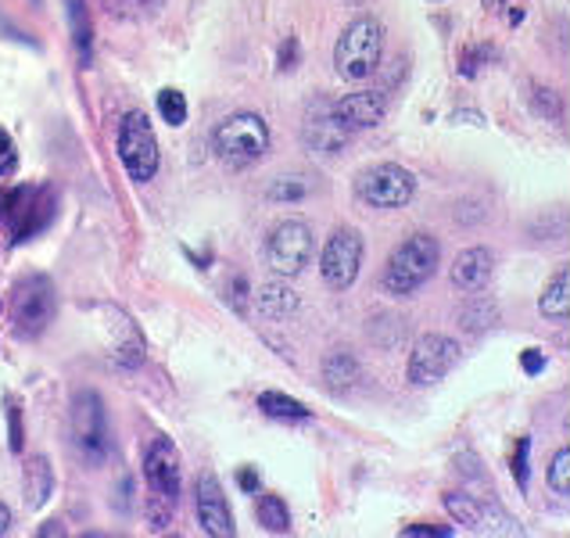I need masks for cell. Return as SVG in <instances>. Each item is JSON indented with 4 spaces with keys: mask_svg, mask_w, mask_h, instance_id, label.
Segmentation results:
<instances>
[{
    "mask_svg": "<svg viewBox=\"0 0 570 538\" xmlns=\"http://www.w3.org/2000/svg\"><path fill=\"white\" fill-rule=\"evenodd\" d=\"M520 366H524V374L538 377L545 370V352L542 349H527L524 356H520Z\"/></svg>",
    "mask_w": 570,
    "mask_h": 538,
    "instance_id": "obj_38",
    "label": "cell"
},
{
    "mask_svg": "<svg viewBox=\"0 0 570 538\" xmlns=\"http://www.w3.org/2000/svg\"><path fill=\"white\" fill-rule=\"evenodd\" d=\"M61 531H65V528H58V521H51V524H47V528H44L40 535H61Z\"/></svg>",
    "mask_w": 570,
    "mask_h": 538,
    "instance_id": "obj_41",
    "label": "cell"
},
{
    "mask_svg": "<svg viewBox=\"0 0 570 538\" xmlns=\"http://www.w3.org/2000/svg\"><path fill=\"white\" fill-rule=\"evenodd\" d=\"M366 259V241L359 230H333V237L324 244V259H319V277L330 291H349L359 280V269Z\"/></svg>",
    "mask_w": 570,
    "mask_h": 538,
    "instance_id": "obj_11",
    "label": "cell"
},
{
    "mask_svg": "<svg viewBox=\"0 0 570 538\" xmlns=\"http://www.w3.org/2000/svg\"><path fill=\"white\" fill-rule=\"evenodd\" d=\"M463 359V345L449 334H424L409 352V363H405V377L409 384L416 388H430L445 381L456 366Z\"/></svg>",
    "mask_w": 570,
    "mask_h": 538,
    "instance_id": "obj_10",
    "label": "cell"
},
{
    "mask_svg": "<svg viewBox=\"0 0 570 538\" xmlns=\"http://www.w3.org/2000/svg\"><path fill=\"white\" fill-rule=\"evenodd\" d=\"M402 535H405V538H438V535L449 538L452 528H438V524H405Z\"/></svg>",
    "mask_w": 570,
    "mask_h": 538,
    "instance_id": "obj_35",
    "label": "cell"
},
{
    "mask_svg": "<svg viewBox=\"0 0 570 538\" xmlns=\"http://www.w3.org/2000/svg\"><path fill=\"white\" fill-rule=\"evenodd\" d=\"M213 151L227 169H247L269 151V126L258 112L227 115L213 130Z\"/></svg>",
    "mask_w": 570,
    "mask_h": 538,
    "instance_id": "obj_2",
    "label": "cell"
},
{
    "mask_svg": "<svg viewBox=\"0 0 570 538\" xmlns=\"http://www.w3.org/2000/svg\"><path fill=\"white\" fill-rule=\"evenodd\" d=\"M299 58H302V47H299V40L294 36H288L283 40V47H280V72H291V69H299Z\"/></svg>",
    "mask_w": 570,
    "mask_h": 538,
    "instance_id": "obj_34",
    "label": "cell"
},
{
    "mask_svg": "<svg viewBox=\"0 0 570 538\" xmlns=\"http://www.w3.org/2000/svg\"><path fill=\"white\" fill-rule=\"evenodd\" d=\"M230 305H233L238 313L247 309V280H244V277H233V280H230Z\"/></svg>",
    "mask_w": 570,
    "mask_h": 538,
    "instance_id": "obj_37",
    "label": "cell"
},
{
    "mask_svg": "<svg viewBox=\"0 0 570 538\" xmlns=\"http://www.w3.org/2000/svg\"><path fill=\"white\" fill-rule=\"evenodd\" d=\"M384 108H388V101H384L380 90H355V94H344L341 101L333 105V115L355 133V130L377 126L384 119Z\"/></svg>",
    "mask_w": 570,
    "mask_h": 538,
    "instance_id": "obj_16",
    "label": "cell"
},
{
    "mask_svg": "<svg viewBox=\"0 0 570 538\" xmlns=\"http://www.w3.org/2000/svg\"><path fill=\"white\" fill-rule=\"evenodd\" d=\"M549 488L556 496H570V449H560L549 463Z\"/></svg>",
    "mask_w": 570,
    "mask_h": 538,
    "instance_id": "obj_30",
    "label": "cell"
},
{
    "mask_svg": "<svg viewBox=\"0 0 570 538\" xmlns=\"http://www.w3.org/2000/svg\"><path fill=\"white\" fill-rule=\"evenodd\" d=\"M0 313H4V302H0Z\"/></svg>",
    "mask_w": 570,
    "mask_h": 538,
    "instance_id": "obj_43",
    "label": "cell"
},
{
    "mask_svg": "<svg viewBox=\"0 0 570 538\" xmlns=\"http://www.w3.org/2000/svg\"><path fill=\"white\" fill-rule=\"evenodd\" d=\"M158 115H162L169 126H183V122H187V97L177 87H166L158 94Z\"/></svg>",
    "mask_w": 570,
    "mask_h": 538,
    "instance_id": "obj_27",
    "label": "cell"
},
{
    "mask_svg": "<svg viewBox=\"0 0 570 538\" xmlns=\"http://www.w3.org/2000/svg\"><path fill=\"white\" fill-rule=\"evenodd\" d=\"M495 277V255L488 248H466L456 255V262L449 269V280L456 291H463V295H474V291H485Z\"/></svg>",
    "mask_w": 570,
    "mask_h": 538,
    "instance_id": "obj_15",
    "label": "cell"
},
{
    "mask_svg": "<svg viewBox=\"0 0 570 538\" xmlns=\"http://www.w3.org/2000/svg\"><path fill=\"white\" fill-rule=\"evenodd\" d=\"M241 488H244V492H258V478H255V470L252 467H241Z\"/></svg>",
    "mask_w": 570,
    "mask_h": 538,
    "instance_id": "obj_39",
    "label": "cell"
},
{
    "mask_svg": "<svg viewBox=\"0 0 570 538\" xmlns=\"http://www.w3.org/2000/svg\"><path fill=\"white\" fill-rule=\"evenodd\" d=\"M255 305H258V313H263L266 320H288V316L299 313V295L283 284V277H277V280H269V284L258 288Z\"/></svg>",
    "mask_w": 570,
    "mask_h": 538,
    "instance_id": "obj_18",
    "label": "cell"
},
{
    "mask_svg": "<svg viewBox=\"0 0 570 538\" xmlns=\"http://www.w3.org/2000/svg\"><path fill=\"white\" fill-rule=\"evenodd\" d=\"M438 262H441L438 237H430V234L405 237L399 248L388 255V266H384V273H380L384 295H391V298L416 295V291L438 273Z\"/></svg>",
    "mask_w": 570,
    "mask_h": 538,
    "instance_id": "obj_1",
    "label": "cell"
},
{
    "mask_svg": "<svg viewBox=\"0 0 570 538\" xmlns=\"http://www.w3.org/2000/svg\"><path fill=\"white\" fill-rule=\"evenodd\" d=\"M116 144H119V162L133 183H147V180L158 176L162 151H158L151 119H147L144 112H126L119 119V140Z\"/></svg>",
    "mask_w": 570,
    "mask_h": 538,
    "instance_id": "obj_7",
    "label": "cell"
},
{
    "mask_svg": "<svg viewBox=\"0 0 570 538\" xmlns=\"http://www.w3.org/2000/svg\"><path fill=\"white\" fill-rule=\"evenodd\" d=\"M495 51L492 47H470V51H463V61H460V76L474 80L481 69H485V61H492Z\"/></svg>",
    "mask_w": 570,
    "mask_h": 538,
    "instance_id": "obj_32",
    "label": "cell"
},
{
    "mask_svg": "<svg viewBox=\"0 0 570 538\" xmlns=\"http://www.w3.org/2000/svg\"><path fill=\"white\" fill-rule=\"evenodd\" d=\"M416 194V176L399 162H377L366 166L355 176V198L369 205V209H402L413 201Z\"/></svg>",
    "mask_w": 570,
    "mask_h": 538,
    "instance_id": "obj_8",
    "label": "cell"
},
{
    "mask_svg": "<svg viewBox=\"0 0 570 538\" xmlns=\"http://www.w3.org/2000/svg\"><path fill=\"white\" fill-rule=\"evenodd\" d=\"M194 510H197V524H202L205 535L213 538H233L238 535V524H233V513L227 503V492L213 470L197 474L194 481Z\"/></svg>",
    "mask_w": 570,
    "mask_h": 538,
    "instance_id": "obj_12",
    "label": "cell"
},
{
    "mask_svg": "<svg viewBox=\"0 0 570 538\" xmlns=\"http://www.w3.org/2000/svg\"><path fill=\"white\" fill-rule=\"evenodd\" d=\"M69 431H72V449L80 452V460L86 467H101L111 452V431H108L105 399L97 395V391L83 388L72 395Z\"/></svg>",
    "mask_w": 570,
    "mask_h": 538,
    "instance_id": "obj_4",
    "label": "cell"
},
{
    "mask_svg": "<svg viewBox=\"0 0 570 538\" xmlns=\"http://www.w3.org/2000/svg\"><path fill=\"white\" fill-rule=\"evenodd\" d=\"M445 510H449V517L456 524H466L470 531H481L485 528V521H488L481 499L470 496V492H445Z\"/></svg>",
    "mask_w": 570,
    "mask_h": 538,
    "instance_id": "obj_23",
    "label": "cell"
},
{
    "mask_svg": "<svg viewBox=\"0 0 570 538\" xmlns=\"http://www.w3.org/2000/svg\"><path fill=\"white\" fill-rule=\"evenodd\" d=\"M8 420H11V449L22 452V413H19V402L15 399L8 402Z\"/></svg>",
    "mask_w": 570,
    "mask_h": 538,
    "instance_id": "obj_36",
    "label": "cell"
},
{
    "mask_svg": "<svg viewBox=\"0 0 570 538\" xmlns=\"http://www.w3.org/2000/svg\"><path fill=\"white\" fill-rule=\"evenodd\" d=\"M531 108L545 119V122H563V97L560 90H549V87H531Z\"/></svg>",
    "mask_w": 570,
    "mask_h": 538,
    "instance_id": "obj_26",
    "label": "cell"
},
{
    "mask_svg": "<svg viewBox=\"0 0 570 538\" xmlns=\"http://www.w3.org/2000/svg\"><path fill=\"white\" fill-rule=\"evenodd\" d=\"M8 305H11V330H15V338L33 341L54 323L58 291L51 284V277L29 273V277H22L15 288H11Z\"/></svg>",
    "mask_w": 570,
    "mask_h": 538,
    "instance_id": "obj_3",
    "label": "cell"
},
{
    "mask_svg": "<svg viewBox=\"0 0 570 538\" xmlns=\"http://www.w3.org/2000/svg\"><path fill=\"white\" fill-rule=\"evenodd\" d=\"M305 194H308V183L302 176H277L266 187L269 201H302Z\"/></svg>",
    "mask_w": 570,
    "mask_h": 538,
    "instance_id": "obj_28",
    "label": "cell"
},
{
    "mask_svg": "<svg viewBox=\"0 0 570 538\" xmlns=\"http://www.w3.org/2000/svg\"><path fill=\"white\" fill-rule=\"evenodd\" d=\"M305 148L319 155V158H338L352 140V130L333 115V108H319L305 119Z\"/></svg>",
    "mask_w": 570,
    "mask_h": 538,
    "instance_id": "obj_14",
    "label": "cell"
},
{
    "mask_svg": "<svg viewBox=\"0 0 570 538\" xmlns=\"http://www.w3.org/2000/svg\"><path fill=\"white\" fill-rule=\"evenodd\" d=\"M258 409H263L266 417L283 420V424H294V420H308V417H313V409L302 406L299 399L283 395V391H263V395H258Z\"/></svg>",
    "mask_w": 570,
    "mask_h": 538,
    "instance_id": "obj_24",
    "label": "cell"
},
{
    "mask_svg": "<svg viewBox=\"0 0 570 538\" xmlns=\"http://www.w3.org/2000/svg\"><path fill=\"white\" fill-rule=\"evenodd\" d=\"M65 11H69V29H72V44H76V58L80 65L86 69L94 58V26H90V8L86 0H65Z\"/></svg>",
    "mask_w": 570,
    "mask_h": 538,
    "instance_id": "obj_19",
    "label": "cell"
},
{
    "mask_svg": "<svg viewBox=\"0 0 570 538\" xmlns=\"http://www.w3.org/2000/svg\"><path fill=\"white\" fill-rule=\"evenodd\" d=\"M538 313L545 320H567L570 316V269H560V273L549 280V288H545L538 298Z\"/></svg>",
    "mask_w": 570,
    "mask_h": 538,
    "instance_id": "obj_21",
    "label": "cell"
},
{
    "mask_svg": "<svg viewBox=\"0 0 570 538\" xmlns=\"http://www.w3.org/2000/svg\"><path fill=\"white\" fill-rule=\"evenodd\" d=\"M54 219V191L51 187H15L0 198V223L8 227V241L22 244L44 234Z\"/></svg>",
    "mask_w": 570,
    "mask_h": 538,
    "instance_id": "obj_6",
    "label": "cell"
},
{
    "mask_svg": "<svg viewBox=\"0 0 570 538\" xmlns=\"http://www.w3.org/2000/svg\"><path fill=\"white\" fill-rule=\"evenodd\" d=\"M313 252H316V237L305 219H283L266 237V266L283 280L299 277L308 266V259H313Z\"/></svg>",
    "mask_w": 570,
    "mask_h": 538,
    "instance_id": "obj_9",
    "label": "cell"
},
{
    "mask_svg": "<svg viewBox=\"0 0 570 538\" xmlns=\"http://www.w3.org/2000/svg\"><path fill=\"white\" fill-rule=\"evenodd\" d=\"M485 8L488 11H502V0H485Z\"/></svg>",
    "mask_w": 570,
    "mask_h": 538,
    "instance_id": "obj_42",
    "label": "cell"
},
{
    "mask_svg": "<svg viewBox=\"0 0 570 538\" xmlns=\"http://www.w3.org/2000/svg\"><path fill=\"white\" fill-rule=\"evenodd\" d=\"M144 478H147V492L166 496L172 503H180V488H183V460L180 449L172 445V438H155L151 449L144 456Z\"/></svg>",
    "mask_w": 570,
    "mask_h": 538,
    "instance_id": "obj_13",
    "label": "cell"
},
{
    "mask_svg": "<svg viewBox=\"0 0 570 538\" xmlns=\"http://www.w3.org/2000/svg\"><path fill=\"white\" fill-rule=\"evenodd\" d=\"M499 323V309H495V302L485 298L481 291H474V295L466 298V305L460 309V327L466 330V334H485L488 327Z\"/></svg>",
    "mask_w": 570,
    "mask_h": 538,
    "instance_id": "obj_22",
    "label": "cell"
},
{
    "mask_svg": "<svg viewBox=\"0 0 570 538\" xmlns=\"http://www.w3.org/2000/svg\"><path fill=\"white\" fill-rule=\"evenodd\" d=\"M359 377H363V366H359V359L352 356V352L338 349V352H330V356L324 359V384L330 391H338V395H341V391L355 388Z\"/></svg>",
    "mask_w": 570,
    "mask_h": 538,
    "instance_id": "obj_20",
    "label": "cell"
},
{
    "mask_svg": "<svg viewBox=\"0 0 570 538\" xmlns=\"http://www.w3.org/2000/svg\"><path fill=\"white\" fill-rule=\"evenodd\" d=\"M22 488H26V506L40 510L54 492V467L47 456H33L26 460V470H22Z\"/></svg>",
    "mask_w": 570,
    "mask_h": 538,
    "instance_id": "obj_17",
    "label": "cell"
},
{
    "mask_svg": "<svg viewBox=\"0 0 570 538\" xmlns=\"http://www.w3.org/2000/svg\"><path fill=\"white\" fill-rule=\"evenodd\" d=\"M531 438L524 435L520 438V445H517V456H513V478H517V488L520 492H527V481H531Z\"/></svg>",
    "mask_w": 570,
    "mask_h": 538,
    "instance_id": "obj_31",
    "label": "cell"
},
{
    "mask_svg": "<svg viewBox=\"0 0 570 538\" xmlns=\"http://www.w3.org/2000/svg\"><path fill=\"white\" fill-rule=\"evenodd\" d=\"M177 506L180 503H172V499L166 496H155V492H147V521H151V528L155 531H166L172 517H177Z\"/></svg>",
    "mask_w": 570,
    "mask_h": 538,
    "instance_id": "obj_29",
    "label": "cell"
},
{
    "mask_svg": "<svg viewBox=\"0 0 570 538\" xmlns=\"http://www.w3.org/2000/svg\"><path fill=\"white\" fill-rule=\"evenodd\" d=\"M258 524H263V531L288 535L291 531V510H288V503H283L280 496H263V499H258Z\"/></svg>",
    "mask_w": 570,
    "mask_h": 538,
    "instance_id": "obj_25",
    "label": "cell"
},
{
    "mask_svg": "<svg viewBox=\"0 0 570 538\" xmlns=\"http://www.w3.org/2000/svg\"><path fill=\"white\" fill-rule=\"evenodd\" d=\"M15 169H19V151H15V140H11L4 130H0V180L15 176Z\"/></svg>",
    "mask_w": 570,
    "mask_h": 538,
    "instance_id": "obj_33",
    "label": "cell"
},
{
    "mask_svg": "<svg viewBox=\"0 0 570 538\" xmlns=\"http://www.w3.org/2000/svg\"><path fill=\"white\" fill-rule=\"evenodd\" d=\"M384 58V26L377 19H355L349 29L338 36V47H333V65H338L341 80H366L374 76L377 65Z\"/></svg>",
    "mask_w": 570,
    "mask_h": 538,
    "instance_id": "obj_5",
    "label": "cell"
},
{
    "mask_svg": "<svg viewBox=\"0 0 570 538\" xmlns=\"http://www.w3.org/2000/svg\"><path fill=\"white\" fill-rule=\"evenodd\" d=\"M11 531V510L0 503V535H8Z\"/></svg>",
    "mask_w": 570,
    "mask_h": 538,
    "instance_id": "obj_40",
    "label": "cell"
}]
</instances>
